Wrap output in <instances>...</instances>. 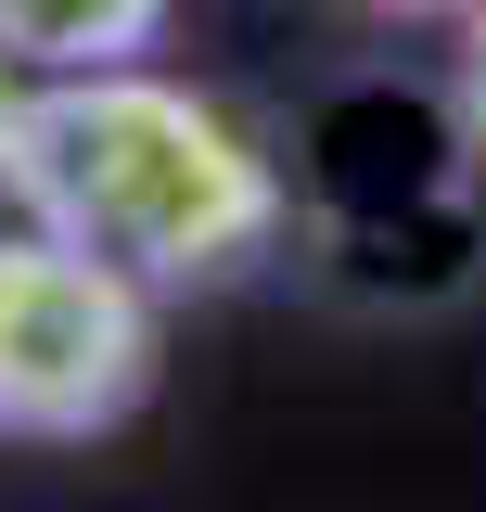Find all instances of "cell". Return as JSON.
I'll use <instances>...</instances> for the list:
<instances>
[{"mask_svg": "<svg viewBox=\"0 0 486 512\" xmlns=\"http://www.w3.org/2000/svg\"><path fill=\"white\" fill-rule=\"evenodd\" d=\"M359 13H371V26H474L486 0H359Z\"/></svg>", "mask_w": 486, "mask_h": 512, "instance_id": "obj_5", "label": "cell"}, {"mask_svg": "<svg viewBox=\"0 0 486 512\" xmlns=\"http://www.w3.org/2000/svg\"><path fill=\"white\" fill-rule=\"evenodd\" d=\"M0 192L64 244L141 269L154 295L231 282L282 244V167L180 77H26L0 116Z\"/></svg>", "mask_w": 486, "mask_h": 512, "instance_id": "obj_1", "label": "cell"}, {"mask_svg": "<svg viewBox=\"0 0 486 512\" xmlns=\"http://www.w3.org/2000/svg\"><path fill=\"white\" fill-rule=\"evenodd\" d=\"M154 397V282L64 244L39 218L0 231V436L77 448Z\"/></svg>", "mask_w": 486, "mask_h": 512, "instance_id": "obj_2", "label": "cell"}, {"mask_svg": "<svg viewBox=\"0 0 486 512\" xmlns=\"http://www.w3.org/2000/svg\"><path fill=\"white\" fill-rule=\"evenodd\" d=\"M167 26V0H0V64L13 77H103L141 64Z\"/></svg>", "mask_w": 486, "mask_h": 512, "instance_id": "obj_3", "label": "cell"}, {"mask_svg": "<svg viewBox=\"0 0 486 512\" xmlns=\"http://www.w3.org/2000/svg\"><path fill=\"white\" fill-rule=\"evenodd\" d=\"M448 128H461V154H474V180H486V13L461 26V64H448Z\"/></svg>", "mask_w": 486, "mask_h": 512, "instance_id": "obj_4", "label": "cell"}]
</instances>
